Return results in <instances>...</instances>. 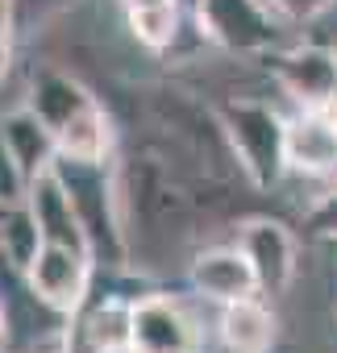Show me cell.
<instances>
[{
    "instance_id": "6da1fadb",
    "label": "cell",
    "mask_w": 337,
    "mask_h": 353,
    "mask_svg": "<svg viewBox=\"0 0 337 353\" xmlns=\"http://www.w3.org/2000/svg\"><path fill=\"white\" fill-rule=\"evenodd\" d=\"M50 174L63 183L75 221L88 237V254L100 270H125L129 266V237L121 221V174L113 170V158H75L55 154Z\"/></svg>"
},
{
    "instance_id": "7a4b0ae2",
    "label": "cell",
    "mask_w": 337,
    "mask_h": 353,
    "mask_svg": "<svg viewBox=\"0 0 337 353\" xmlns=\"http://www.w3.org/2000/svg\"><path fill=\"white\" fill-rule=\"evenodd\" d=\"M217 117L229 133L242 174L258 192H271L287 174V117L267 100H246V96L217 104Z\"/></svg>"
},
{
    "instance_id": "3957f363",
    "label": "cell",
    "mask_w": 337,
    "mask_h": 353,
    "mask_svg": "<svg viewBox=\"0 0 337 353\" xmlns=\"http://www.w3.org/2000/svg\"><path fill=\"white\" fill-rule=\"evenodd\" d=\"M192 21L225 54H271L283 46L279 13L267 0H196Z\"/></svg>"
},
{
    "instance_id": "277c9868",
    "label": "cell",
    "mask_w": 337,
    "mask_h": 353,
    "mask_svg": "<svg viewBox=\"0 0 337 353\" xmlns=\"http://www.w3.org/2000/svg\"><path fill=\"white\" fill-rule=\"evenodd\" d=\"M129 353H200V324L184 299L150 291L133 299Z\"/></svg>"
},
{
    "instance_id": "5b68a950",
    "label": "cell",
    "mask_w": 337,
    "mask_h": 353,
    "mask_svg": "<svg viewBox=\"0 0 337 353\" xmlns=\"http://www.w3.org/2000/svg\"><path fill=\"white\" fill-rule=\"evenodd\" d=\"M267 59L275 83L300 108H329L337 100V50L329 46H279Z\"/></svg>"
},
{
    "instance_id": "8992f818",
    "label": "cell",
    "mask_w": 337,
    "mask_h": 353,
    "mask_svg": "<svg viewBox=\"0 0 337 353\" xmlns=\"http://www.w3.org/2000/svg\"><path fill=\"white\" fill-rule=\"evenodd\" d=\"M238 245L250 258L262 295H283L291 287L296 266H300V250H296V233L283 221H271V216L246 221L238 229Z\"/></svg>"
},
{
    "instance_id": "52a82bcc",
    "label": "cell",
    "mask_w": 337,
    "mask_h": 353,
    "mask_svg": "<svg viewBox=\"0 0 337 353\" xmlns=\"http://www.w3.org/2000/svg\"><path fill=\"white\" fill-rule=\"evenodd\" d=\"M26 279L50 307L71 316L96 283V262H92V254L71 250V245H42L38 258L30 262Z\"/></svg>"
},
{
    "instance_id": "ba28073f",
    "label": "cell",
    "mask_w": 337,
    "mask_h": 353,
    "mask_svg": "<svg viewBox=\"0 0 337 353\" xmlns=\"http://www.w3.org/2000/svg\"><path fill=\"white\" fill-rule=\"evenodd\" d=\"M192 287L213 299V303H229V299H242V295H258V274L250 266V258L242 254V245H209L192 258V270H188Z\"/></svg>"
},
{
    "instance_id": "9c48e42d",
    "label": "cell",
    "mask_w": 337,
    "mask_h": 353,
    "mask_svg": "<svg viewBox=\"0 0 337 353\" xmlns=\"http://www.w3.org/2000/svg\"><path fill=\"white\" fill-rule=\"evenodd\" d=\"M287 170L337 179V117L325 108H300L287 117Z\"/></svg>"
},
{
    "instance_id": "30bf717a",
    "label": "cell",
    "mask_w": 337,
    "mask_h": 353,
    "mask_svg": "<svg viewBox=\"0 0 337 353\" xmlns=\"http://www.w3.org/2000/svg\"><path fill=\"white\" fill-rule=\"evenodd\" d=\"M217 332H221V345L229 353H271L279 341V320H275V307L258 291V295H242V299L221 303Z\"/></svg>"
},
{
    "instance_id": "8fae6325",
    "label": "cell",
    "mask_w": 337,
    "mask_h": 353,
    "mask_svg": "<svg viewBox=\"0 0 337 353\" xmlns=\"http://www.w3.org/2000/svg\"><path fill=\"white\" fill-rule=\"evenodd\" d=\"M26 204H30V212H34V221H38L46 245H71V250H84V254H88V237H84V229H79V221H75V208H71L63 183L50 174V166L30 179Z\"/></svg>"
},
{
    "instance_id": "7c38bea8",
    "label": "cell",
    "mask_w": 337,
    "mask_h": 353,
    "mask_svg": "<svg viewBox=\"0 0 337 353\" xmlns=\"http://www.w3.org/2000/svg\"><path fill=\"white\" fill-rule=\"evenodd\" d=\"M26 104L38 112V121H42L50 133H59L67 121H75L79 112H88V108L96 104V96H92V88H84V83H79L75 75H67V71H42V75L34 79Z\"/></svg>"
},
{
    "instance_id": "4fadbf2b",
    "label": "cell",
    "mask_w": 337,
    "mask_h": 353,
    "mask_svg": "<svg viewBox=\"0 0 337 353\" xmlns=\"http://www.w3.org/2000/svg\"><path fill=\"white\" fill-rule=\"evenodd\" d=\"M0 141L13 150V158L26 166L30 179H34V174H42L55 162V154H59L55 133L38 121V112L30 104H21V108H13V112L0 117Z\"/></svg>"
},
{
    "instance_id": "5bb4252c",
    "label": "cell",
    "mask_w": 337,
    "mask_h": 353,
    "mask_svg": "<svg viewBox=\"0 0 337 353\" xmlns=\"http://www.w3.org/2000/svg\"><path fill=\"white\" fill-rule=\"evenodd\" d=\"M59 154H75V158H113V145H117V129L104 112V104L96 100L88 112H79L75 121H67L59 133Z\"/></svg>"
},
{
    "instance_id": "9a60e30c",
    "label": "cell",
    "mask_w": 337,
    "mask_h": 353,
    "mask_svg": "<svg viewBox=\"0 0 337 353\" xmlns=\"http://www.w3.org/2000/svg\"><path fill=\"white\" fill-rule=\"evenodd\" d=\"M184 17H192L184 5H154V9H125V26L133 34L137 46L162 54V50H171L180 30H184Z\"/></svg>"
},
{
    "instance_id": "2e32d148",
    "label": "cell",
    "mask_w": 337,
    "mask_h": 353,
    "mask_svg": "<svg viewBox=\"0 0 337 353\" xmlns=\"http://www.w3.org/2000/svg\"><path fill=\"white\" fill-rule=\"evenodd\" d=\"M42 245H46V241H42V229H38L30 204H13V208L0 212V250H5V258H9L13 266L30 270V262L38 258Z\"/></svg>"
},
{
    "instance_id": "e0dca14e",
    "label": "cell",
    "mask_w": 337,
    "mask_h": 353,
    "mask_svg": "<svg viewBox=\"0 0 337 353\" xmlns=\"http://www.w3.org/2000/svg\"><path fill=\"white\" fill-rule=\"evenodd\" d=\"M26 196H30V174H26V166L13 158V150L0 141V208L26 204Z\"/></svg>"
},
{
    "instance_id": "ac0fdd59",
    "label": "cell",
    "mask_w": 337,
    "mask_h": 353,
    "mask_svg": "<svg viewBox=\"0 0 337 353\" xmlns=\"http://www.w3.org/2000/svg\"><path fill=\"white\" fill-rule=\"evenodd\" d=\"M304 233L320 241H337V188L325 192L308 212H304Z\"/></svg>"
},
{
    "instance_id": "d6986e66",
    "label": "cell",
    "mask_w": 337,
    "mask_h": 353,
    "mask_svg": "<svg viewBox=\"0 0 337 353\" xmlns=\"http://www.w3.org/2000/svg\"><path fill=\"white\" fill-rule=\"evenodd\" d=\"M267 5H271L283 21H312V17H320L325 9H333L337 0H267Z\"/></svg>"
},
{
    "instance_id": "ffe728a7",
    "label": "cell",
    "mask_w": 337,
    "mask_h": 353,
    "mask_svg": "<svg viewBox=\"0 0 337 353\" xmlns=\"http://www.w3.org/2000/svg\"><path fill=\"white\" fill-rule=\"evenodd\" d=\"M9 71H13V42H9V34H0V88H5Z\"/></svg>"
},
{
    "instance_id": "44dd1931",
    "label": "cell",
    "mask_w": 337,
    "mask_h": 353,
    "mask_svg": "<svg viewBox=\"0 0 337 353\" xmlns=\"http://www.w3.org/2000/svg\"><path fill=\"white\" fill-rule=\"evenodd\" d=\"M13 17H17V0H0V34H13Z\"/></svg>"
},
{
    "instance_id": "7402d4cb",
    "label": "cell",
    "mask_w": 337,
    "mask_h": 353,
    "mask_svg": "<svg viewBox=\"0 0 337 353\" xmlns=\"http://www.w3.org/2000/svg\"><path fill=\"white\" fill-rule=\"evenodd\" d=\"M154 5H180V0H121V9H154Z\"/></svg>"
},
{
    "instance_id": "603a6c76",
    "label": "cell",
    "mask_w": 337,
    "mask_h": 353,
    "mask_svg": "<svg viewBox=\"0 0 337 353\" xmlns=\"http://www.w3.org/2000/svg\"><path fill=\"white\" fill-rule=\"evenodd\" d=\"M9 349V320H5V307H0V353Z\"/></svg>"
},
{
    "instance_id": "cb8c5ba5",
    "label": "cell",
    "mask_w": 337,
    "mask_h": 353,
    "mask_svg": "<svg viewBox=\"0 0 337 353\" xmlns=\"http://www.w3.org/2000/svg\"><path fill=\"white\" fill-rule=\"evenodd\" d=\"M17 5H63V0H17Z\"/></svg>"
},
{
    "instance_id": "d4e9b609",
    "label": "cell",
    "mask_w": 337,
    "mask_h": 353,
    "mask_svg": "<svg viewBox=\"0 0 337 353\" xmlns=\"http://www.w3.org/2000/svg\"><path fill=\"white\" fill-rule=\"evenodd\" d=\"M180 5H184V9H188V13H192V9H196V0H180Z\"/></svg>"
}]
</instances>
